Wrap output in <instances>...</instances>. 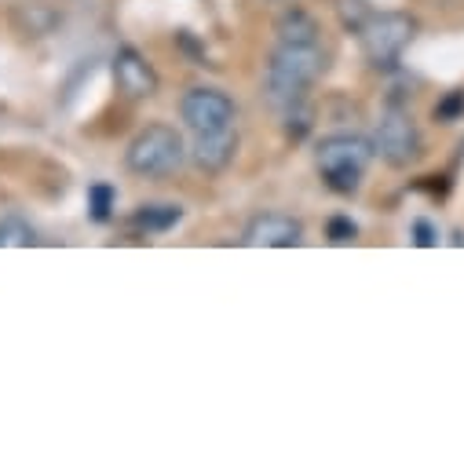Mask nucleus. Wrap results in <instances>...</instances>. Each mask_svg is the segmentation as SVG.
<instances>
[{"instance_id": "nucleus-16", "label": "nucleus", "mask_w": 464, "mask_h": 464, "mask_svg": "<svg viewBox=\"0 0 464 464\" xmlns=\"http://www.w3.org/2000/svg\"><path fill=\"white\" fill-rule=\"evenodd\" d=\"M325 235H329L333 246H347V242H355L359 227L352 223V216H333V219L325 223Z\"/></svg>"}, {"instance_id": "nucleus-3", "label": "nucleus", "mask_w": 464, "mask_h": 464, "mask_svg": "<svg viewBox=\"0 0 464 464\" xmlns=\"http://www.w3.org/2000/svg\"><path fill=\"white\" fill-rule=\"evenodd\" d=\"M187 158V147H183V136L172 129V125H147L143 132L132 136L129 150H125V165L129 172L136 176H147V179H161L169 172H176Z\"/></svg>"}, {"instance_id": "nucleus-2", "label": "nucleus", "mask_w": 464, "mask_h": 464, "mask_svg": "<svg viewBox=\"0 0 464 464\" xmlns=\"http://www.w3.org/2000/svg\"><path fill=\"white\" fill-rule=\"evenodd\" d=\"M370 161H373V143L362 136H347V132L325 136L314 150V165H318L325 187L336 194H355Z\"/></svg>"}, {"instance_id": "nucleus-10", "label": "nucleus", "mask_w": 464, "mask_h": 464, "mask_svg": "<svg viewBox=\"0 0 464 464\" xmlns=\"http://www.w3.org/2000/svg\"><path fill=\"white\" fill-rule=\"evenodd\" d=\"M278 44H318V19L304 8H285L275 23Z\"/></svg>"}, {"instance_id": "nucleus-14", "label": "nucleus", "mask_w": 464, "mask_h": 464, "mask_svg": "<svg viewBox=\"0 0 464 464\" xmlns=\"http://www.w3.org/2000/svg\"><path fill=\"white\" fill-rule=\"evenodd\" d=\"M460 118H464V92L457 88V92H446V95L435 102V121L453 125V121H460Z\"/></svg>"}, {"instance_id": "nucleus-1", "label": "nucleus", "mask_w": 464, "mask_h": 464, "mask_svg": "<svg viewBox=\"0 0 464 464\" xmlns=\"http://www.w3.org/2000/svg\"><path fill=\"white\" fill-rule=\"evenodd\" d=\"M322 70H325V55L318 52V44H278L267 63V77H264L267 102L285 110L307 99V88L318 81Z\"/></svg>"}, {"instance_id": "nucleus-4", "label": "nucleus", "mask_w": 464, "mask_h": 464, "mask_svg": "<svg viewBox=\"0 0 464 464\" xmlns=\"http://www.w3.org/2000/svg\"><path fill=\"white\" fill-rule=\"evenodd\" d=\"M413 34H417V23H413L406 12H381V15L373 12V15L366 19V26L359 30L362 52H366V59H370L377 70L395 66V63L402 59V52L410 48Z\"/></svg>"}, {"instance_id": "nucleus-15", "label": "nucleus", "mask_w": 464, "mask_h": 464, "mask_svg": "<svg viewBox=\"0 0 464 464\" xmlns=\"http://www.w3.org/2000/svg\"><path fill=\"white\" fill-rule=\"evenodd\" d=\"M370 15H373V12H370L366 0H343V5H340V19H343V26L352 30V34H359Z\"/></svg>"}, {"instance_id": "nucleus-8", "label": "nucleus", "mask_w": 464, "mask_h": 464, "mask_svg": "<svg viewBox=\"0 0 464 464\" xmlns=\"http://www.w3.org/2000/svg\"><path fill=\"white\" fill-rule=\"evenodd\" d=\"M113 84L132 102L158 95V73L147 63V55L136 48H118V55H113Z\"/></svg>"}, {"instance_id": "nucleus-5", "label": "nucleus", "mask_w": 464, "mask_h": 464, "mask_svg": "<svg viewBox=\"0 0 464 464\" xmlns=\"http://www.w3.org/2000/svg\"><path fill=\"white\" fill-rule=\"evenodd\" d=\"M373 154H381V161L392 169H410L420 158V132L402 106H388V113L381 118Z\"/></svg>"}, {"instance_id": "nucleus-7", "label": "nucleus", "mask_w": 464, "mask_h": 464, "mask_svg": "<svg viewBox=\"0 0 464 464\" xmlns=\"http://www.w3.org/2000/svg\"><path fill=\"white\" fill-rule=\"evenodd\" d=\"M242 242L253 249H293L304 242V223L289 212H260L246 223Z\"/></svg>"}, {"instance_id": "nucleus-6", "label": "nucleus", "mask_w": 464, "mask_h": 464, "mask_svg": "<svg viewBox=\"0 0 464 464\" xmlns=\"http://www.w3.org/2000/svg\"><path fill=\"white\" fill-rule=\"evenodd\" d=\"M179 118L190 132L235 129V99L219 88H190L179 102Z\"/></svg>"}, {"instance_id": "nucleus-13", "label": "nucleus", "mask_w": 464, "mask_h": 464, "mask_svg": "<svg viewBox=\"0 0 464 464\" xmlns=\"http://www.w3.org/2000/svg\"><path fill=\"white\" fill-rule=\"evenodd\" d=\"M113 201H118V194H113V187H106V183L88 187V216H92L95 223H106V219H110Z\"/></svg>"}, {"instance_id": "nucleus-9", "label": "nucleus", "mask_w": 464, "mask_h": 464, "mask_svg": "<svg viewBox=\"0 0 464 464\" xmlns=\"http://www.w3.org/2000/svg\"><path fill=\"white\" fill-rule=\"evenodd\" d=\"M190 158H194V165H198L201 172H208V176L230 169V165H235V158H238V132H235V129L194 132Z\"/></svg>"}, {"instance_id": "nucleus-17", "label": "nucleus", "mask_w": 464, "mask_h": 464, "mask_svg": "<svg viewBox=\"0 0 464 464\" xmlns=\"http://www.w3.org/2000/svg\"><path fill=\"white\" fill-rule=\"evenodd\" d=\"M413 242L420 246V249H431V246H439V230L428 223V219H413Z\"/></svg>"}, {"instance_id": "nucleus-12", "label": "nucleus", "mask_w": 464, "mask_h": 464, "mask_svg": "<svg viewBox=\"0 0 464 464\" xmlns=\"http://www.w3.org/2000/svg\"><path fill=\"white\" fill-rule=\"evenodd\" d=\"M0 246H37V235H34V227L23 219V216H5L0 219Z\"/></svg>"}, {"instance_id": "nucleus-11", "label": "nucleus", "mask_w": 464, "mask_h": 464, "mask_svg": "<svg viewBox=\"0 0 464 464\" xmlns=\"http://www.w3.org/2000/svg\"><path fill=\"white\" fill-rule=\"evenodd\" d=\"M183 219V208L179 205H143L136 212V227L150 230V235H158V230H169Z\"/></svg>"}]
</instances>
